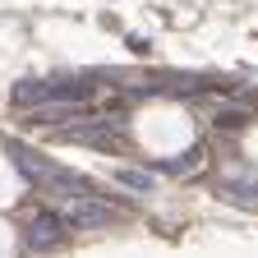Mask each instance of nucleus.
Segmentation results:
<instances>
[{
	"instance_id": "1",
	"label": "nucleus",
	"mask_w": 258,
	"mask_h": 258,
	"mask_svg": "<svg viewBox=\"0 0 258 258\" xmlns=\"http://www.w3.org/2000/svg\"><path fill=\"white\" fill-rule=\"evenodd\" d=\"M60 217H64V226H74V231H106V226L120 217V208L106 203V199H97V194L88 189V194L60 199Z\"/></svg>"
},
{
	"instance_id": "2",
	"label": "nucleus",
	"mask_w": 258,
	"mask_h": 258,
	"mask_svg": "<svg viewBox=\"0 0 258 258\" xmlns=\"http://www.w3.org/2000/svg\"><path fill=\"white\" fill-rule=\"evenodd\" d=\"M55 139H60V143H83V148H97V152H111V148L120 143V124L74 115V120H64V124L55 129Z\"/></svg>"
},
{
	"instance_id": "3",
	"label": "nucleus",
	"mask_w": 258,
	"mask_h": 258,
	"mask_svg": "<svg viewBox=\"0 0 258 258\" xmlns=\"http://www.w3.org/2000/svg\"><path fill=\"white\" fill-rule=\"evenodd\" d=\"M64 217H51V212H37L28 221V231H23V249L28 253H46V249H55V244H64Z\"/></svg>"
},
{
	"instance_id": "4",
	"label": "nucleus",
	"mask_w": 258,
	"mask_h": 258,
	"mask_svg": "<svg viewBox=\"0 0 258 258\" xmlns=\"http://www.w3.org/2000/svg\"><path fill=\"white\" fill-rule=\"evenodd\" d=\"M10 161H14V171H19L28 184H42V189H46V180L55 175V161H46L42 152H28V148H19V143H10Z\"/></svg>"
},
{
	"instance_id": "5",
	"label": "nucleus",
	"mask_w": 258,
	"mask_h": 258,
	"mask_svg": "<svg viewBox=\"0 0 258 258\" xmlns=\"http://www.w3.org/2000/svg\"><path fill=\"white\" fill-rule=\"evenodd\" d=\"M10 97H14V106H42V102H55V88L51 79H19Z\"/></svg>"
},
{
	"instance_id": "6",
	"label": "nucleus",
	"mask_w": 258,
	"mask_h": 258,
	"mask_svg": "<svg viewBox=\"0 0 258 258\" xmlns=\"http://www.w3.org/2000/svg\"><path fill=\"white\" fill-rule=\"evenodd\" d=\"M111 180H120L124 189H134V194H152V189H157V180H152L148 171H129V166H115Z\"/></svg>"
},
{
	"instance_id": "7",
	"label": "nucleus",
	"mask_w": 258,
	"mask_h": 258,
	"mask_svg": "<svg viewBox=\"0 0 258 258\" xmlns=\"http://www.w3.org/2000/svg\"><path fill=\"white\" fill-rule=\"evenodd\" d=\"M199 166H203V148H194L189 157H175V161H161V171H171V175H189Z\"/></svg>"
},
{
	"instance_id": "8",
	"label": "nucleus",
	"mask_w": 258,
	"mask_h": 258,
	"mask_svg": "<svg viewBox=\"0 0 258 258\" xmlns=\"http://www.w3.org/2000/svg\"><path fill=\"white\" fill-rule=\"evenodd\" d=\"M217 124H221V129H240V124H244V115H240V111H221V115H217Z\"/></svg>"
}]
</instances>
